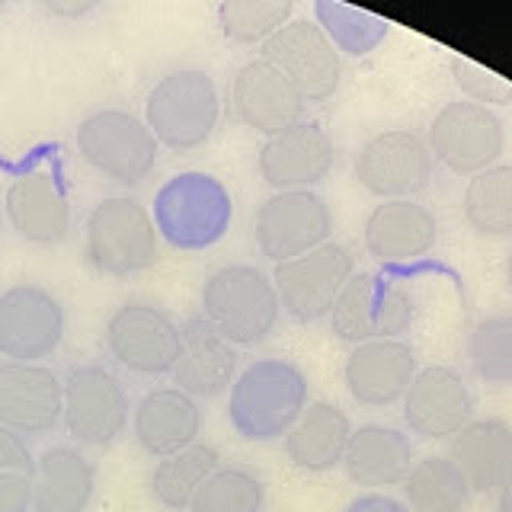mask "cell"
<instances>
[{"instance_id": "cell-33", "label": "cell", "mask_w": 512, "mask_h": 512, "mask_svg": "<svg viewBox=\"0 0 512 512\" xmlns=\"http://www.w3.org/2000/svg\"><path fill=\"white\" fill-rule=\"evenodd\" d=\"M292 0H224L218 7V29L234 45H263L292 20Z\"/></svg>"}, {"instance_id": "cell-40", "label": "cell", "mask_w": 512, "mask_h": 512, "mask_svg": "<svg viewBox=\"0 0 512 512\" xmlns=\"http://www.w3.org/2000/svg\"><path fill=\"white\" fill-rule=\"evenodd\" d=\"M496 512H512V474L503 480V487L496 490Z\"/></svg>"}, {"instance_id": "cell-39", "label": "cell", "mask_w": 512, "mask_h": 512, "mask_svg": "<svg viewBox=\"0 0 512 512\" xmlns=\"http://www.w3.org/2000/svg\"><path fill=\"white\" fill-rule=\"evenodd\" d=\"M343 512H410L404 500H394L391 493H359L356 500H349Z\"/></svg>"}, {"instance_id": "cell-36", "label": "cell", "mask_w": 512, "mask_h": 512, "mask_svg": "<svg viewBox=\"0 0 512 512\" xmlns=\"http://www.w3.org/2000/svg\"><path fill=\"white\" fill-rule=\"evenodd\" d=\"M448 68H452V77H455L458 90L464 93V100L487 106V109L512 103V84L496 71L484 68V64H477L464 55H452L448 58Z\"/></svg>"}, {"instance_id": "cell-22", "label": "cell", "mask_w": 512, "mask_h": 512, "mask_svg": "<svg viewBox=\"0 0 512 512\" xmlns=\"http://www.w3.org/2000/svg\"><path fill=\"white\" fill-rule=\"evenodd\" d=\"M237 346L212 327L202 314L189 317L180 327V356L173 365V388H180L189 397H218L231 391V384L240 372Z\"/></svg>"}, {"instance_id": "cell-7", "label": "cell", "mask_w": 512, "mask_h": 512, "mask_svg": "<svg viewBox=\"0 0 512 512\" xmlns=\"http://www.w3.org/2000/svg\"><path fill=\"white\" fill-rule=\"evenodd\" d=\"M77 154L100 176L122 186L148 180L160 144L151 128L128 109H96L77 125Z\"/></svg>"}, {"instance_id": "cell-5", "label": "cell", "mask_w": 512, "mask_h": 512, "mask_svg": "<svg viewBox=\"0 0 512 512\" xmlns=\"http://www.w3.org/2000/svg\"><path fill=\"white\" fill-rule=\"evenodd\" d=\"M160 253V234L151 212L132 196L96 202L84 224V256L103 276H138Z\"/></svg>"}, {"instance_id": "cell-38", "label": "cell", "mask_w": 512, "mask_h": 512, "mask_svg": "<svg viewBox=\"0 0 512 512\" xmlns=\"http://www.w3.org/2000/svg\"><path fill=\"white\" fill-rule=\"evenodd\" d=\"M0 512H32V477L0 471Z\"/></svg>"}, {"instance_id": "cell-1", "label": "cell", "mask_w": 512, "mask_h": 512, "mask_svg": "<svg viewBox=\"0 0 512 512\" xmlns=\"http://www.w3.org/2000/svg\"><path fill=\"white\" fill-rule=\"evenodd\" d=\"M308 375L292 359H253L228 391V420L244 442H276L308 407Z\"/></svg>"}, {"instance_id": "cell-15", "label": "cell", "mask_w": 512, "mask_h": 512, "mask_svg": "<svg viewBox=\"0 0 512 512\" xmlns=\"http://www.w3.org/2000/svg\"><path fill=\"white\" fill-rule=\"evenodd\" d=\"M64 330L68 314L48 288L20 282L0 292V356L7 362H42L55 356Z\"/></svg>"}, {"instance_id": "cell-10", "label": "cell", "mask_w": 512, "mask_h": 512, "mask_svg": "<svg viewBox=\"0 0 512 512\" xmlns=\"http://www.w3.org/2000/svg\"><path fill=\"white\" fill-rule=\"evenodd\" d=\"M333 212L317 189L272 192L253 212V240L269 263H288L330 244Z\"/></svg>"}, {"instance_id": "cell-18", "label": "cell", "mask_w": 512, "mask_h": 512, "mask_svg": "<svg viewBox=\"0 0 512 512\" xmlns=\"http://www.w3.org/2000/svg\"><path fill=\"white\" fill-rule=\"evenodd\" d=\"M304 103L298 90L272 68L269 61L253 58L240 64L228 87V116L250 132L272 138L304 119Z\"/></svg>"}, {"instance_id": "cell-11", "label": "cell", "mask_w": 512, "mask_h": 512, "mask_svg": "<svg viewBox=\"0 0 512 512\" xmlns=\"http://www.w3.org/2000/svg\"><path fill=\"white\" fill-rule=\"evenodd\" d=\"M109 359L141 378H164L180 356V324L148 301H125L106 320Z\"/></svg>"}, {"instance_id": "cell-27", "label": "cell", "mask_w": 512, "mask_h": 512, "mask_svg": "<svg viewBox=\"0 0 512 512\" xmlns=\"http://www.w3.org/2000/svg\"><path fill=\"white\" fill-rule=\"evenodd\" d=\"M96 493L93 461L74 445H48L32 468V512H87Z\"/></svg>"}, {"instance_id": "cell-13", "label": "cell", "mask_w": 512, "mask_h": 512, "mask_svg": "<svg viewBox=\"0 0 512 512\" xmlns=\"http://www.w3.org/2000/svg\"><path fill=\"white\" fill-rule=\"evenodd\" d=\"M356 180L365 192L381 202L391 199H416L429 189L436 160L423 135L410 128H388L368 138L356 154Z\"/></svg>"}, {"instance_id": "cell-12", "label": "cell", "mask_w": 512, "mask_h": 512, "mask_svg": "<svg viewBox=\"0 0 512 512\" xmlns=\"http://www.w3.org/2000/svg\"><path fill=\"white\" fill-rule=\"evenodd\" d=\"M352 276H356V256L349 247L330 240L298 260L279 263L272 282H276L282 311L295 324H317V320L330 317L336 298L343 295Z\"/></svg>"}, {"instance_id": "cell-32", "label": "cell", "mask_w": 512, "mask_h": 512, "mask_svg": "<svg viewBox=\"0 0 512 512\" xmlns=\"http://www.w3.org/2000/svg\"><path fill=\"white\" fill-rule=\"evenodd\" d=\"M314 16L336 52L349 58H362L368 52H375L384 42V36L391 32V23L384 16H375L349 4H336V0H317Z\"/></svg>"}, {"instance_id": "cell-25", "label": "cell", "mask_w": 512, "mask_h": 512, "mask_svg": "<svg viewBox=\"0 0 512 512\" xmlns=\"http://www.w3.org/2000/svg\"><path fill=\"white\" fill-rule=\"evenodd\" d=\"M132 436L151 458H167L199 442L202 407L180 388H154L132 410Z\"/></svg>"}, {"instance_id": "cell-24", "label": "cell", "mask_w": 512, "mask_h": 512, "mask_svg": "<svg viewBox=\"0 0 512 512\" xmlns=\"http://www.w3.org/2000/svg\"><path fill=\"white\" fill-rule=\"evenodd\" d=\"M413 464V439L404 429L388 423H362L352 429L340 468L352 484L365 487V493H384L388 487L404 484Z\"/></svg>"}, {"instance_id": "cell-37", "label": "cell", "mask_w": 512, "mask_h": 512, "mask_svg": "<svg viewBox=\"0 0 512 512\" xmlns=\"http://www.w3.org/2000/svg\"><path fill=\"white\" fill-rule=\"evenodd\" d=\"M36 468V458L29 452V442L20 432L7 429L0 423V471H16V474H29Z\"/></svg>"}, {"instance_id": "cell-29", "label": "cell", "mask_w": 512, "mask_h": 512, "mask_svg": "<svg viewBox=\"0 0 512 512\" xmlns=\"http://www.w3.org/2000/svg\"><path fill=\"white\" fill-rule=\"evenodd\" d=\"M218 448L208 442H192L189 448L167 458H157L148 477V490L154 503L170 512H186L196 500L199 487L218 471Z\"/></svg>"}, {"instance_id": "cell-21", "label": "cell", "mask_w": 512, "mask_h": 512, "mask_svg": "<svg viewBox=\"0 0 512 512\" xmlns=\"http://www.w3.org/2000/svg\"><path fill=\"white\" fill-rule=\"evenodd\" d=\"M362 240L368 256L381 266H407L439 244V218L416 199L378 202L365 218Z\"/></svg>"}, {"instance_id": "cell-30", "label": "cell", "mask_w": 512, "mask_h": 512, "mask_svg": "<svg viewBox=\"0 0 512 512\" xmlns=\"http://www.w3.org/2000/svg\"><path fill=\"white\" fill-rule=\"evenodd\" d=\"M404 506L410 512H464L471 487L448 455H426L410 468L404 484Z\"/></svg>"}, {"instance_id": "cell-20", "label": "cell", "mask_w": 512, "mask_h": 512, "mask_svg": "<svg viewBox=\"0 0 512 512\" xmlns=\"http://www.w3.org/2000/svg\"><path fill=\"white\" fill-rule=\"evenodd\" d=\"M416 372H420V362L407 340H372L349 349L343 381L356 404L384 410L404 400Z\"/></svg>"}, {"instance_id": "cell-35", "label": "cell", "mask_w": 512, "mask_h": 512, "mask_svg": "<svg viewBox=\"0 0 512 512\" xmlns=\"http://www.w3.org/2000/svg\"><path fill=\"white\" fill-rule=\"evenodd\" d=\"M186 512H266V480L250 468H218Z\"/></svg>"}, {"instance_id": "cell-2", "label": "cell", "mask_w": 512, "mask_h": 512, "mask_svg": "<svg viewBox=\"0 0 512 512\" xmlns=\"http://www.w3.org/2000/svg\"><path fill=\"white\" fill-rule=\"evenodd\" d=\"M151 218L160 240H167L173 250L199 253L231 231L234 199L218 176L186 170L157 189Z\"/></svg>"}, {"instance_id": "cell-4", "label": "cell", "mask_w": 512, "mask_h": 512, "mask_svg": "<svg viewBox=\"0 0 512 512\" xmlns=\"http://www.w3.org/2000/svg\"><path fill=\"white\" fill-rule=\"evenodd\" d=\"M221 119V93L215 77L199 68L170 71L144 100V125L160 148L192 151L215 135Z\"/></svg>"}, {"instance_id": "cell-26", "label": "cell", "mask_w": 512, "mask_h": 512, "mask_svg": "<svg viewBox=\"0 0 512 512\" xmlns=\"http://www.w3.org/2000/svg\"><path fill=\"white\" fill-rule=\"evenodd\" d=\"M352 420L330 400H311L295 426L285 432V455L304 474H327L340 468L352 436Z\"/></svg>"}, {"instance_id": "cell-6", "label": "cell", "mask_w": 512, "mask_h": 512, "mask_svg": "<svg viewBox=\"0 0 512 512\" xmlns=\"http://www.w3.org/2000/svg\"><path fill=\"white\" fill-rule=\"evenodd\" d=\"M416 324L410 288L384 272H356L330 311V330L349 346L372 340H404Z\"/></svg>"}, {"instance_id": "cell-19", "label": "cell", "mask_w": 512, "mask_h": 512, "mask_svg": "<svg viewBox=\"0 0 512 512\" xmlns=\"http://www.w3.org/2000/svg\"><path fill=\"white\" fill-rule=\"evenodd\" d=\"M64 381L42 362H0V423L20 436H48L61 423Z\"/></svg>"}, {"instance_id": "cell-34", "label": "cell", "mask_w": 512, "mask_h": 512, "mask_svg": "<svg viewBox=\"0 0 512 512\" xmlns=\"http://www.w3.org/2000/svg\"><path fill=\"white\" fill-rule=\"evenodd\" d=\"M471 372L496 388H512V311L477 320L468 336Z\"/></svg>"}, {"instance_id": "cell-9", "label": "cell", "mask_w": 512, "mask_h": 512, "mask_svg": "<svg viewBox=\"0 0 512 512\" xmlns=\"http://www.w3.org/2000/svg\"><path fill=\"white\" fill-rule=\"evenodd\" d=\"M426 144L436 164L471 180V176L500 164L506 151V125L487 106L452 100L432 116Z\"/></svg>"}, {"instance_id": "cell-3", "label": "cell", "mask_w": 512, "mask_h": 512, "mask_svg": "<svg viewBox=\"0 0 512 512\" xmlns=\"http://www.w3.org/2000/svg\"><path fill=\"white\" fill-rule=\"evenodd\" d=\"M202 317L237 349L260 346L282 317L276 282L253 263L218 266L202 285Z\"/></svg>"}, {"instance_id": "cell-42", "label": "cell", "mask_w": 512, "mask_h": 512, "mask_svg": "<svg viewBox=\"0 0 512 512\" xmlns=\"http://www.w3.org/2000/svg\"><path fill=\"white\" fill-rule=\"evenodd\" d=\"M0 234H4V199H0Z\"/></svg>"}, {"instance_id": "cell-16", "label": "cell", "mask_w": 512, "mask_h": 512, "mask_svg": "<svg viewBox=\"0 0 512 512\" xmlns=\"http://www.w3.org/2000/svg\"><path fill=\"white\" fill-rule=\"evenodd\" d=\"M336 164L330 132L314 119H301L285 132L272 135L256 151V170L276 192L317 189Z\"/></svg>"}, {"instance_id": "cell-41", "label": "cell", "mask_w": 512, "mask_h": 512, "mask_svg": "<svg viewBox=\"0 0 512 512\" xmlns=\"http://www.w3.org/2000/svg\"><path fill=\"white\" fill-rule=\"evenodd\" d=\"M506 285H509V292H512V253L506 256Z\"/></svg>"}, {"instance_id": "cell-14", "label": "cell", "mask_w": 512, "mask_h": 512, "mask_svg": "<svg viewBox=\"0 0 512 512\" xmlns=\"http://www.w3.org/2000/svg\"><path fill=\"white\" fill-rule=\"evenodd\" d=\"M260 58L298 90L304 103H324L340 90L343 55L314 20H288L260 45Z\"/></svg>"}, {"instance_id": "cell-23", "label": "cell", "mask_w": 512, "mask_h": 512, "mask_svg": "<svg viewBox=\"0 0 512 512\" xmlns=\"http://www.w3.org/2000/svg\"><path fill=\"white\" fill-rule=\"evenodd\" d=\"M4 218L23 240L39 247L61 244L71 234V221H74L68 196H64L55 173L45 167L26 170L7 186Z\"/></svg>"}, {"instance_id": "cell-28", "label": "cell", "mask_w": 512, "mask_h": 512, "mask_svg": "<svg viewBox=\"0 0 512 512\" xmlns=\"http://www.w3.org/2000/svg\"><path fill=\"white\" fill-rule=\"evenodd\" d=\"M448 458L458 464L471 493H496L512 474V426L500 416L471 420L448 439Z\"/></svg>"}, {"instance_id": "cell-31", "label": "cell", "mask_w": 512, "mask_h": 512, "mask_svg": "<svg viewBox=\"0 0 512 512\" xmlns=\"http://www.w3.org/2000/svg\"><path fill=\"white\" fill-rule=\"evenodd\" d=\"M461 212L480 237H512V164H496L464 186Z\"/></svg>"}, {"instance_id": "cell-8", "label": "cell", "mask_w": 512, "mask_h": 512, "mask_svg": "<svg viewBox=\"0 0 512 512\" xmlns=\"http://www.w3.org/2000/svg\"><path fill=\"white\" fill-rule=\"evenodd\" d=\"M64 381V432L87 448L116 445L132 423V400L122 378L106 365H77Z\"/></svg>"}, {"instance_id": "cell-17", "label": "cell", "mask_w": 512, "mask_h": 512, "mask_svg": "<svg viewBox=\"0 0 512 512\" xmlns=\"http://www.w3.org/2000/svg\"><path fill=\"white\" fill-rule=\"evenodd\" d=\"M400 407H404L407 429L426 442H448L474 420V394L468 381L448 365L420 368Z\"/></svg>"}]
</instances>
